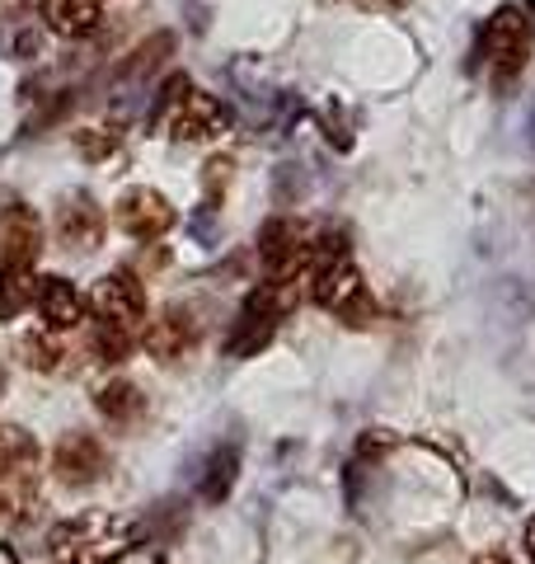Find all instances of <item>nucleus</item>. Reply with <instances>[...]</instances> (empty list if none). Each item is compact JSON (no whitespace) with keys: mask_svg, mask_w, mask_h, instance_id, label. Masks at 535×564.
<instances>
[{"mask_svg":"<svg viewBox=\"0 0 535 564\" xmlns=\"http://www.w3.org/2000/svg\"><path fill=\"white\" fill-rule=\"evenodd\" d=\"M306 292H310V302H319L334 315V321H343L352 329H367L371 321H376V296H371L367 278L357 273L352 250H348L343 236L310 240Z\"/></svg>","mask_w":535,"mask_h":564,"instance_id":"obj_1","label":"nucleus"},{"mask_svg":"<svg viewBox=\"0 0 535 564\" xmlns=\"http://www.w3.org/2000/svg\"><path fill=\"white\" fill-rule=\"evenodd\" d=\"M160 128L174 141H211L230 128V113L217 95H203L184 76H174L165 85V99H160Z\"/></svg>","mask_w":535,"mask_h":564,"instance_id":"obj_2","label":"nucleus"},{"mask_svg":"<svg viewBox=\"0 0 535 564\" xmlns=\"http://www.w3.org/2000/svg\"><path fill=\"white\" fill-rule=\"evenodd\" d=\"M52 541L66 545L70 564H118L122 555H128L132 532H128V522L113 518V513H85L76 522L57 527Z\"/></svg>","mask_w":535,"mask_h":564,"instance_id":"obj_3","label":"nucleus"},{"mask_svg":"<svg viewBox=\"0 0 535 564\" xmlns=\"http://www.w3.org/2000/svg\"><path fill=\"white\" fill-rule=\"evenodd\" d=\"M531 47H535L531 14L522 6H503L489 20V29H484V62L493 66V76L498 80H512L516 70L531 62Z\"/></svg>","mask_w":535,"mask_h":564,"instance_id":"obj_4","label":"nucleus"},{"mask_svg":"<svg viewBox=\"0 0 535 564\" xmlns=\"http://www.w3.org/2000/svg\"><path fill=\"white\" fill-rule=\"evenodd\" d=\"M113 221H118V231H128L132 240H160L174 226V207H170L165 193L137 184V188H122L118 193Z\"/></svg>","mask_w":535,"mask_h":564,"instance_id":"obj_5","label":"nucleus"},{"mask_svg":"<svg viewBox=\"0 0 535 564\" xmlns=\"http://www.w3.org/2000/svg\"><path fill=\"white\" fill-rule=\"evenodd\" d=\"M259 259H263L268 278H306L310 240H306V231H301L296 221L277 217V221L263 226V236H259Z\"/></svg>","mask_w":535,"mask_h":564,"instance_id":"obj_6","label":"nucleus"},{"mask_svg":"<svg viewBox=\"0 0 535 564\" xmlns=\"http://www.w3.org/2000/svg\"><path fill=\"white\" fill-rule=\"evenodd\" d=\"M95 311H99V321H113V325L137 334L146 325V288H141V278L128 269H113L109 278H99Z\"/></svg>","mask_w":535,"mask_h":564,"instance_id":"obj_7","label":"nucleus"},{"mask_svg":"<svg viewBox=\"0 0 535 564\" xmlns=\"http://www.w3.org/2000/svg\"><path fill=\"white\" fill-rule=\"evenodd\" d=\"M203 339V325L193 321L188 306H170L160 311L155 321H146V334H141V344H146V352L155 362H184L193 348H198Z\"/></svg>","mask_w":535,"mask_h":564,"instance_id":"obj_8","label":"nucleus"},{"mask_svg":"<svg viewBox=\"0 0 535 564\" xmlns=\"http://www.w3.org/2000/svg\"><path fill=\"white\" fill-rule=\"evenodd\" d=\"M103 470H109V452H103V443L95 433H66L57 443V452H52V475L70 489L103 480Z\"/></svg>","mask_w":535,"mask_h":564,"instance_id":"obj_9","label":"nucleus"},{"mask_svg":"<svg viewBox=\"0 0 535 564\" xmlns=\"http://www.w3.org/2000/svg\"><path fill=\"white\" fill-rule=\"evenodd\" d=\"M57 240L76 254L99 250L103 245V212L89 193H70V198L57 207Z\"/></svg>","mask_w":535,"mask_h":564,"instance_id":"obj_10","label":"nucleus"},{"mask_svg":"<svg viewBox=\"0 0 535 564\" xmlns=\"http://www.w3.org/2000/svg\"><path fill=\"white\" fill-rule=\"evenodd\" d=\"M43 250V221L33 207H6L0 212V263H20L29 269Z\"/></svg>","mask_w":535,"mask_h":564,"instance_id":"obj_11","label":"nucleus"},{"mask_svg":"<svg viewBox=\"0 0 535 564\" xmlns=\"http://www.w3.org/2000/svg\"><path fill=\"white\" fill-rule=\"evenodd\" d=\"M33 306L43 315V329H76L85 321V296L70 288L66 278H39V296H33Z\"/></svg>","mask_w":535,"mask_h":564,"instance_id":"obj_12","label":"nucleus"},{"mask_svg":"<svg viewBox=\"0 0 535 564\" xmlns=\"http://www.w3.org/2000/svg\"><path fill=\"white\" fill-rule=\"evenodd\" d=\"M43 503V475H39V462L33 466H20L10 475H0V522H29L39 513Z\"/></svg>","mask_w":535,"mask_h":564,"instance_id":"obj_13","label":"nucleus"},{"mask_svg":"<svg viewBox=\"0 0 535 564\" xmlns=\"http://www.w3.org/2000/svg\"><path fill=\"white\" fill-rule=\"evenodd\" d=\"M39 10L57 39H89L103 24V0H39Z\"/></svg>","mask_w":535,"mask_h":564,"instance_id":"obj_14","label":"nucleus"},{"mask_svg":"<svg viewBox=\"0 0 535 564\" xmlns=\"http://www.w3.org/2000/svg\"><path fill=\"white\" fill-rule=\"evenodd\" d=\"M95 410L109 419L113 429H132V423H141V414H146V395H141L132 381H109L95 395Z\"/></svg>","mask_w":535,"mask_h":564,"instance_id":"obj_15","label":"nucleus"},{"mask_svg":"<svg viewBox=\"0 0 535 564\" xmlns=\"http://www.w3.org/2000/svg\"><path fill=\"white\" fill-rule=\"evenodd\" d=\"M33 296H39V278L20 269V263H0V325L20 321L33 306Z\"/></svg>","mask_w":535,"mask_h":564,"instance_id":"obj_16","label":"nucleus"},{"mask_svg":"<svg viewBox=\"0 0 535 564\" xmlns=\"http://www.w3.org/2000/svg\"><path fill=\"white\" fill-rule=\"evenodd\" d=\"M240 480V452L236 447H221L217 456L207 462V475H203V499L207 503H221L230 489Z\"/></svg>","mask_w":535,"mask_h":564,"instance_id":"obj_17","label":"nucleus"},{"mask_svg":"<svg viewBox=\"0 0 535 564\" xmlns=\"http://www.w3.org/2000/svg\"><path fill=\"white\" fill-rule=\"evenodd\" d=\"M132 344H137V334L113 325V321H95V334H89V352H95V362H109V367L128 358Z\"/></svg>","mask_w":535,"mask_h":564,"instance_id":"obj_18","label":"nucleus"},{"mask_svg":"<svg viewBox=\"0 0 535 564\" xmlns=\"http://www.w3.org/2000/svg\"><path fill=\"white\" fill-rule=\"evenodd\" d=\"M39 462V443H33L29 429H14V423H0V475L33 466Z\"/></svg>","mask_w":535,"mask_h":564,"instance_id":"obj_19","label":"nucleus"},{"mask_svg":"<svg viewBox=\"0 0 535 564\" xmlns=\"http://www.w3.org/2000/svg\"><path fill=\"white\" fill-rule=\"evenodd\" d=\"M20 358L33 367V372H57L62 358H66V348L57 339V329H43V334H24V339H20Z\"/></svg>","mask_w":535,"mask_h":564,"instance_id":"obj_20","label":"nucleus"},{"mask_svg":"<svg viewBox=\"0 0 535 564\" xmlns=\"http://www.w3.org/2000/svg\"><path fill=\"white\" fill-rule=\"evenodd\" d=\"M118 147H122V128H118V122H95V128L76 132V151L85 155V161H109Z\"/></svg>","mask_w":535,"mask_h":564,"instance_id":"obj_21","label":"nucleus"},{"mask_svg":"<svg viewBox=\"0 0 535 564\" xmlns=\"http://www.w3.org/2000/svg\"><path fill=\"white\" fill-rule=\"evenodd\" d=\"M170 47H174L170 33H155L151 43H141V47H137V62H128V76H151V70L160 66V57H165Z\"/></svg>","mask_w":535,"mask_h":564,"instance_id":"obj_22","label":"nucleus"},{"mask_svg":"<svg viewBox=\"0 0 535 564\" xmlns=\"http://www.w3.org/2000/svg\"><path fill=\"white\" fill-rule=\"evenodd\" d=\"M230 174H236V165H230V161H226V155H221V161H211V165H207V198H211V203H217V198H221V193H226V184H230Z\"/></svg>","mask_w":535,"mask_h":564,"instance_id":"obj_23","label":"nucleus"},{"mask_svg":"<svg viewBox=\"0 0 535 564\" xmlns=\"http://www.w3.org/2000/svg\"><path fill=\"white\" fill-rule=\"evenodd\" d=\"M352 6H362V10H400L404 0H352Z\"/></svg>","mask_w":535,"mask_h":564,"instance_id":"obj_24","label":"nucleus"},{"mask_svg":"<svg viewBox=\"0 0 535 564\" xmlns=\"http://www.w3.org/2000/svg\"><path fill=\"white\" fill-rule=\"evenodd\" d=\"M474 564H512V560H507V555H503V551H489V555H479V560H474Z\"/></svg>","mask_w":535,"mask_h":564,"instance_id":"obj_25","label":"nucleus"},{"mask_svg":"<svg viewBox=\"0 0 535 564\" xmlns=\"http://www.w3.org/2000/svg\"><path fill=\"white\" fill-rule=\"evenodd\" d=\"M526 555H531V560H535V518H531V522H526Z\"/></svg>","mask_w":535,"mask_h":564,"instance_id":"obj_26","label":"nucleus"},{"mask_svg":"<svg viewBox=\"0 0 535 564\" xmlns=\"http://www.w3.org/2000/svg\"><path fill=\"white\" fill-rule=\"evenodd\" d=\"M0 564H20V555H14V545H0Z\"/></svg>","mask_w":535,"mask_h":564,"instance_id":"obj_27","label":"nucleus"}]
</instances>
